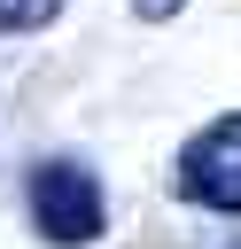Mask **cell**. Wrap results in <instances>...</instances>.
<instances>
[{
    "label": "cell",
    "mask_w": 241,
    "mask_h": 249,
    "mask_svg": "<svg viewBox=\"0 0 241 249\" xmlns=\"http://www.w3.org/2000/svg\"><path fill=\"white\" fill-rule=\"evenodd\" d=\"M179 195L202 210H241V109L210 117L179 148Z\"/></svg>",
    "instance_id": "cell-2"
},
{
    "label": "cell",
    "mask_w": 241,
    "mask_h": 249,
    "mask_svg": "<svg viewBox=\"0 0 241 249\" xmlns=\"http://www.w3.org/2000/svg\"><path fill=\"white\" fill-rule=\"evenodd\" d=\"M23 202H31V226H39V241H54V249H86V241L109 226L101 179H93L86 163H70V156L39 163V171H31V187H23Z\"/></svg>",
    "instance_id": "cell-1"
},
{
    "label": "cell",
    "mask_w": 241,
    "mask_h": 249,
    "mask_svg": "<svg viewBox=\"0 0 241 249\" xmlns=\"http://www.w3.org/2000/svg\"><path fill=\"white\" fill-rule=\"evenodd\" d=\"M132 8H140V16H148V23H163V16H179V8H187V0H132Z\"/></svg>",
    "instance_id": "cell-4"
},
{
    "label": "cell",
    "mask_w": 241,
    "mask_h": 249,
    "mask_svg": "<svg viewBox=\"0 0 241 249\" xmlns=\"http://www.w3.org/2000/svg\"><path fill=\"white\" fill-rule=\"evenodd\" d=\"M62 16V0H0V31H47Z\"/></svg>",
    "instance_id": "cell-3"
}]
</instances>
